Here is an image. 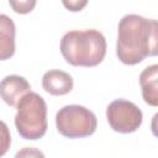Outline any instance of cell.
Listing matches in <instances>:
<instances>
[{"mask_svg":"<svg viewBox=\"0 0 158 158\" xmlns=\"http://www.w3.org/2000/svg\"><path fill=\"white\" fill-rule=\"evenodd\" d=\"M14 158H46L43 152L35 147H25L16 152Z\"/></svg>","mask_w":158,"mask_h":158,"instance_id":"cell-11","label":"cell"},{"mask_svg":"<svg viewBox=\"0 0 158 158\" xmlns=\"http://www.w3.org/2000/svg\"><path fill=\"white\" fill-rule=\"evenodd\" d=\"M30 89H31V85L23 77H20L16 74L6 75L0 84L1 99L12 107L17 106L22 96L31 91Z\"/></svg>","mask_w":158,"mask_h":158,"instance_id":"cell-6","label":"cell"},{"mask_svg":"<svg viewBox=\"0 0 158 158\" xmlns=\"http://www.w3.org/2000/svg\"><path fill=\"white\" fill-rule=\"evenodd\" d=\"M116 56L127 65L158 56V21L136 14L125 15L118 22Z\"/></svg>","mask_w":158,"mask_h":158,"instance_id":"cell-1","label":"cell"},{"mask_svg":"<svg viewBox=\"0 0 158 158\" xmlns=\"http://www.w3.org/2000/svg\"><path fill=\"white\" fill-rule=\"evenodd\" d=\"M15 126L19 135L30 141L38 139L47 131V105L44 99L35 91L22 96L17 104Z\"/></svg>","mask_w":158,"mask_h":158,"instance_id":"cell-3","label":"cell"},{"mask_svg":"<svg viewBox=\"0 0 158 158\" xmlns=\"http://www.w3.org/2000/svg\"><path fill=\"white\" fill-rule=\"evenodd\" d=\"M106 118L115 132L131 133L142 125L143 115L141 109L132 101L117 99L109 104L106 109Z\"/></svg>","mask_w":158,"mask_h":158,"instance_id":"cell-5","label":"cell"},{"mask_svg":"<svg viewBox=\"0 0 158 158\" xmlns=\"http://www.w3.org/2000/svg\"><path fill=\"white\" fill-rule=\"evenodd\" d=\"M88 2L86 1H63V5L69 10V11H80Z\"/></svg>","mask_w":158,"mask_h":158,"instance_id":"cell-12","label":"cell"},{"mask_svg":"<svg viewBox=\"0 0 158 158\" xmlns=\"http://www.w3.org/2000/svg\"><path fill=\"white\" fill-rule=\"evenodd\" d=\"M15 53V25L5 14L0 15V59L5 60Z\"/></svg>","mask_w":158,"mask_h":158,"instance_id":"cell-9","label":"cell"},{"mask_svg":"<svg viewBox=\"0 0 158 158\" xmlns=\"http://www.w3.org/2000/svg\"><path fill=\"white\" fill-rule=\"evenodd\" d=\"M10 6L14 9L15 12L17 14H27V12H31L32 9L36 6V1L35 0H23V1H14V0H10L9 1Z\"/></svg>","mask_w":158,"mask_h":158,"instance_id":"cell-10","label":"cell"},{"mask_svg":"<svg viewBox=\"0 0 158 158\" xmlns=\"http://www.w3.org/2000/svg\"><path fill=\"white\" fill-rule=\"evenodd\" d=\"M58 132L67 138H81L91 136L98 126L93 111L81 105H65L56 115Z\"/></svg>","mask_w":158,"mask_h":158,"instance_id":"cell-4","label":"cell"},{"mask_svg":"<svg viewBox=\"0 0 158 158\" xmlns=\"http://www.w3.org/2000/svg\"><path fill=\"white\" fill-rule=\"evenodd\" d=\"M60 52L74 67H95L106 54V40L99 30H74L60 40Z\"/></svg>","mask_w":158,"mask_h":158,"instance_id":"cell-2","label":"cell"},{"mask_svg":"<svg viewBox=\"0 0 158 158\" xmlns=\"http://www.w3.org/2000/svg\"><path fill=\"white\" fill-rule=\"evenodd\" d=\"M151 131H152L153 136H156L158 138V112L154 114L151 120Z\"/></svg>","mask_w":158,"mask_h":158,"instance_id":"cell-13","label":"cell"},{"mask_svg":"<svg viewBox=\"0 0 158 158\" xmlns=\"http://www.w3.org/2000/svg\"><path fill=\"white\" fill-rule=\"evenodd\" d=\"M73 78L69 73L52 69L43 74L42 77V88L46 93L51 95H65L73 89Z\"/></svg>","mask_w":158,"mask_h":158,"instance_id":"cell-7","label":"cell"},{"mask_svg":"<svg viewBox=\"0 0 158 158\" xmlns=\"http://www.w3.org/2000/svg\"><path fill=\"white\" fill-rule=\"evenodd\" d=\"M142 98L146 104L158 106V64L149 65L139 74Z\"/></svg>","mask_w":158,"mask_h":158,"instance_id":"cell-8","label":"cell"}]
</instances>
